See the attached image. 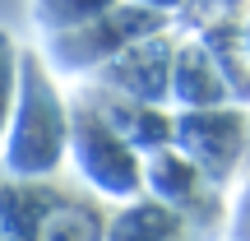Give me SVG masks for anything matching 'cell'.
Returning a JSON list of instances; mask_svg holds the SVG:
<instances>
[{
    "instance_id": "6da1fadb",
    "label": "cell",
    "mask_w": 250,
    "mask_h": 241,
    "mask_svg": "<svg viewBox=\"0 0 250 241\" xmlns=\"http://www.w3.org/2000/svg\"><path fill=\"white\" fill-rule=\"evenodd\" d=\"M65 162H70V107L42 51H23L14 116L0 144V172L19 181H46L61 176Z\"/></svg>"
},
{
    "instance_id": "7a4b0ae2",
    "label": "cell",
    "mask_w": 250,
    "mask_h": 241,
    "mask_svg": "<svg viewBox=\"0 0 250 241\" xmlns=\"http://www.w3.org/2000/svg\"><path fill=\"white\" fill-rule=\"evenodd\" d=\"M70 162L79 167L74 181H83L98 199H125L144 181L134 149L98 116V107L88 98H79L70 107Z\"/></svg>"
},
{
    "instance_id": "3957f363",
    "label": "cell",
    "mask_w": 250,
    "mask_h": 241,
    "mask_svg": "<svg viewBox=\"0 0 250 241\" xmlns=\"http://www.w3.org/2000/svg\"><path fill=\"white\" fill-rule=\"evenodd\" d=\"M51 181H19L9 172H0V241H33L42 204L51 195Z\"/></svg>"
},
{
    "instance_id": "277c9868",
    "label": "cell",
    "mask_w": 250,
    "mask_h": 241,
    "mask_svg": "<svg viewBox=\"0 0 250 241\" xmlns=\"http://www.w3.org/2000/svg\"><path fill=\"white\" fill-rule=\"evenodd\" d=\"M121 0H33V19L42 28V37L51 33H70V28H83L93 19L111 14Z\"/></svg>"
},
{
    "instance_id": "5b68a950",
    "label": "cell",
    "mask_w": 250,
    "mask_h": 241,
    "mask_svg": "<svg viewBox=\"0 0 250 241\" xmlns=\"http://www.w3.org/2000/svg\"><path fill=\"white\" fill-rule=\"evenodd\" d=\"M19 65H23V46L14 42V33L0 28V144H5L9 116H14V98H19Z\"/></svg>"
}]
</instances>
